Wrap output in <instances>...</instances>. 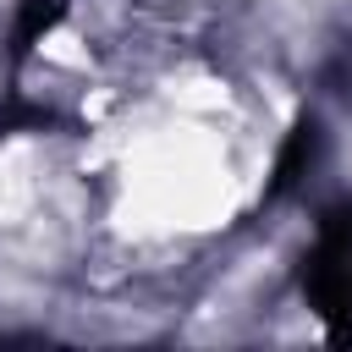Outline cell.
Segmentation results:
<instances>
[{
    "label": "cell",
    "instance_id": "obj_1",
    "mask_svg": "<svg viewBox=\"0 0 352 352\" xmlns=\"http://www.w3.org/2000/svg\"><path fill=\"white\" fill-rule=\"evenodd\" d=\"M214 104L220 99H170L165 116L126 138L116 165V220L132 236H192L231 220L242 165Z\"/></svg>",
    "mask_w": 352,
    "mask_h": 352
}]
</instances>
